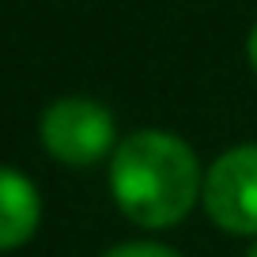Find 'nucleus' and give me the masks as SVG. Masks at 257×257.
<instances>
[{"mask_svg":"<svg viewBox=\"0 0 257 257\" xmlns=\"http://www.w3.org/2000/svg\"><path fill=\"white\" fill-rule=\"evenodd\" d=\"M201 204L219 231L257 238V144H234L212 159Z\"/></svg>","mask_w":257,"mask_h":257,"instance_id":"3","label":"nucleus"},{"mask_svg":"<svg viewBox=\"0 0 257 257\" xmlns=\"http://www.w3.org/2000/svg\"><path fill=\"white\" fill-rule=\"evenodd\" d=\"M42 223L38 185L16 167H0V253L27 246Z\"/></svg>","mask_w":257,"mask_h":257,"instance_id":"4","label":"nucleus"},{"mask_svg":"<svg viewBox=\"0 0 257 257\" xmlns=\"http://www.w3.org/2000/svg\"><path fill=\"white\" fill-rule=\"evenodd\" d=\"M102 257H182L174 246L167 242H152V238H137V242H117L110 246Z\"/></svg>","mask_w":257,"mask_h":257,"instance_id":"5","label":"nucleus"},{"mask_svg":"<svg viewBox=\"0 0 257 257\" xmlns=\"http://www.w3.org/2000/svg\"><path fill=\"white\" fill-rule=\"evenodd\" d=\"M38 137L49 159L64 167H95L117 148V121L98 98L64 95L42 110Z\"/></svg>","mask_w":257,"mask_h":257,"instance_id":"2","label":"nucleus"},{"mask_svg":"<svg viewBox=\"0 0 257 257\" xmlns=\"http://www.w3.org/2000/svg\"><path fill=\"white\" fill-rule=\"evenodd\" d=\"M246 57H249V68L257 72V23L249 27V34H246Z\"/></svg>","mask_w":257,"mask_h":257,"instance_id":"6","label":"nucleus"},{"mask_svg":"<svg viewBox=\"0 0 257 257\" xmlns=\"http://www.w3.org/2000/svg\"><path fill=\"white\" fill-rule=\"evenodd\" d=\"M246 257H257V242H253V246H249V249H246Z\"/></svg>","mask_w":257,"mask_h":257,"instance_id":"7","label":"nucleus"},{"mask_svg":"<svg viewBox=\"0 0 257 257\" xmlns=\"http://www.w3.org/2000/svg\"><path fill=\"white\" fill-rule=\"evenodd\" d=\"M201 189L197 152L167 128H137L110 155V197L121 216L144 231L178 227L201 201Z\"/></svg>","mask_w":257,"mask_h":257,"instance_id":"1","label":"nucleus"}]
</instances>
